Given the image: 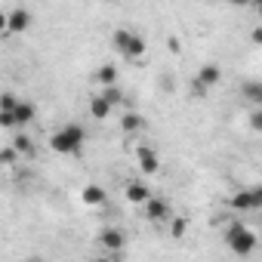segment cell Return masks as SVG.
I'll return each mask as SVG.
<instances>
[{
	"mask_svg": "<svg viewBox=\"0 0 262 262\" xmlns=\"http://www.w3.org/2000/svg\"><path fill=\"white\" fill-rule=\"evenodd\" d=\"M142 213L148 216V222H167V219L173 216V207H170L164 198H158V194H155V198L142 207Z\"/></svg>",
	"mask_w": 262,
	"mask_h": 262,
	"instance_id": "cell-9",
	"label": "cell"
},
{
	"mask_svg": "<svg viewBox=\"0 0 262 262\" xmlns=\"http://www.w3.org/2000/svg\"><path fill=\"white\" fill-rule=\"evenodd\" d=\"M136 158H139V170H142V173H148V176H155V173L161 170V158H158V151H155V148H148V145H142V148L136 151Z\"/></svg>",
	"mask_w": 262,
	"mask_h": 262,
	"instance_id": "cell-10",
	"label": "cell"
},
{
	"mask_svg": "<svg viewBox=\"0 0 262 262\" xmlns=\"http://www.w3.org/2000/svg\"><path fill=\"white\" fill-rule=\"evenodd\" d=\"M83 142H86V129L80 123H62L50 136V148L56 155H80Z\"/></svg>",
	"mask_w": 262,
	"mask_h": 262,
	"instance_id": "cell-2",
	"label": "cell"
},
{
	"mask_svg": "<svg viewBox=\"0 0 262 262\" xmlns=\"http://www.w3.org/2000/svg\"><path fill=\"white\" fill-rule=\"evenodd\" d=\"M173 222H176V225H173V234H176V237H179V234H182V231H185V219H173Z\"/></svg>",
	"mask_w": 262,
	"mask_h": 262,
	"instance_id": "cell-23",
	"label": "cell"
},
{
	"mask_svg": "<svg viewBox=\"0 0 262 262\" xmlns=\"http://www.w3.org/2000/svg\"><path fill=\"white\" fill-rule=\"evenodd\" d=\"M256 13H259V19H262V4H256Z\"/></svg>",
	"mask_w": 262,
	"mask_h": 262,
	"instance_id": "cell-25",
	"label": "cell"
},
{
	"mask_svg": "<svg viewBox=\"0 0 262 262\" xmlns=\"http://www.w3.org/2000/svg\"><path fill=\"white\" fill-rule=\"evenodd\" d=\"M28 262H47V259H37V256H34V259H28Z\"/></svg>",
	"mask_w": 262,
	"mask_h": 262,
	"instance_id": "cell-26",
	"label": "cell"
},
{
	"mask_svg": "<svg viewBox=\"0 0 262 262\" xmlns=\"http://www.w3.org/2000/svg\"><path fill=\"white\" fill-rule=\"evenodd\" d=\"M0 25H4V31H25L31 25V10L25 7H13L10 13H0Z\"/></svg>",
	"mask_w": 262,
	"mask_h": 262,
	"instance_id": "cell-5",
	"label": "cell"
},
{
	"mask_svg": "<svg viewBox=\"0 0 262 262\" xmlns=\"http://www.w3.org/2000/svg\"><path fill=\"white\" fill-rule=\"evenodd\" d=\"M93 262H108V259H93Z\"/></svg>",
	"mask_w": 262,
	"mask_h": 262,
	"instance_id": "cell-27",
	"label": "cell"
},
{
	"mask_svg": "<svg viewBox=\"0 0 262 262\" xmlns=\"http://www.w3.org/2000/svg\"><path fill=\"white\" fill-rule=\"evenodd\" d=\"M142 126H145V117L139 111H123L120 114V129L123 133H139Z\"/></svg>",
	"mask_w": 262,
	"mask_h": 262,
	"instance_id": "cell-12",
	"label": "cell"
},
{
	"mask_svg": "<svg viewBox=\"0 0 262 262\" xmlns=\"http://www.w3.org/2000/svg\"><path fill=\"white\" fill-rule=\"evenodd\" d=\"M13 148H16L19 155H34V142H31V136H16Z\"/></svg>",
	"mask_w": 262,
	"mask_h": 262,
	"instance_id": "cell-18",
	"label": "cell"
},
{
	"mask_svg": "<svg viewBox=\"0 0 262 262\" xmlns=\"http://www.w3.org/2000/svg\"><path fill=\"white\" fill-rule=\"evenodd\" d=\"M123 198L129 201V204H136V207H145L155 194H151V188H148V182H126V188H123Z\"/></svg>",
	"mask_w": 262,
	"mask_h": 262,
	"instance_id": "cell-8",
	"label": "cell"
},
{
	"mask_svg": "<svg viewBox=\"0 0 262 262\" xmlns=\"http://www.w3.org/2000/svg\"><path fill=\"white\" fill-rule=\"evenodd\" d=\"M231 207H234V210H241V213L262 210V185H256V188H244V191L231 194Z\"/></svg>",
	"mask_w": 262,
	"mask_h": 262,
	"instance_id": "cell-4",
	"label": "cell"
},
{
	"mask_svg": "<svg viewBox=\"0 0 262 262\" xmlns=\"http://www.w3.org/2000/svg\"><path fill=\"white\" fill-rule=\"evenodd\" d=\"M247 123H250V129L262 133V108H253V111H250V117H247Z\"/></svg>",
	"mask_w": 262,
	"mask_h": 262,
	"instance_id": "cell-20",
	"label": "cell"
},
{
	"mask_svg": "<svg viewBox=\"0 0 262 262\" xmlns=\"http://www.w3.org/2000/svg\"><path fill=\"white\" fill-rule=\"evenodd\" d=\"M80 198H83V204H90V207H102V204H105V188L86 185V188L80 191Z\"/></svg>",
	"mask_w": 262,
	"mask_h": 262,
	"instance_id": "cell-17",
	"label": "cell"
},
{
	"mask_svg": "<svg viewBox=\"0 0 262 262\" xmlns=\"http://www.w3.org/2000/svg\"><path fill=\"white\" fill-rule=\"evenodd\" d=\"M99 96L111 105V108H120V105H126V93L114 83V86H108V90H99Z\"/></svg>",
	"mask_w": 262,
	"mask_h": 262,
	"instance_id": "cell-15",
	"label": "cell"
},
{
	"mask_svg": "<svg viewBox=\"0 0 262 262\" xmlns=\"http://www.w3.org/2000/svg\"><path fill=\"white\" fill-rule=\"evenodd\" d=\"M96 244H99L102 250H108V253H120V250L126 247V234H123L120 228H102L99 237H96Z\"/></svg>",
	"mask_w": 262,
	"mask_h": 262,
	"instance_id": "cell-7",
	"label": "cell"
},
{
	"mask_svg": "<svg viewBox=\"0 0 262 262\" xmlns=\"http://www.w3.org/2000/svg\"><path fill=\"white\" fill-rule=\"evenodd\" d=\"M19 102H22V99H16L13 93H4V96H0V111H16Z\"/></svg>",
	"mask_w": 262,
	"mask_h": 262,
	"instance_id": "cell-19",
	"label": "cell"
},
{
	"mask_svg": "<svg viewBox=\"0 0 262 262\" xmlns=\"http://www.w3.org/2000/svg\"><path fill=\"white\" fill-rule=\"evenodd\" d=\"M0 126L4 129H16L19 123H16V114L13 111H0Z\"/></svg>",
	"mask_w": 262,
	"mask_h": 262,
	"instance_id": "cell-21",
	"label": "cell"
},
{
	"mask_svg": "<svg viewBox=\"0 0 262 262\" xmlns=\"http://www.w3.org/2000/svg\"><path fill=\"white\" fill-rule=\"evenodd\" d=\"M241 96H244L253 108H262V80H244V83H241Z\"/></svg>",
	"mask_w": 262,
	"mask_h": 262,
	"instance_id": "cell-11",
	"label": "cell"
},
{
	"mask_svg": "<svg viewBox=\"0 0 262 262\" xmlns=\"http://www.w3.org/2000/svg\"><path fill=\"white\" fill-rule=\"evenodd\" d=\"M111 111H114V108H111V105H108L102 96H93V99H90V114H93L96 120H105V117H111Z\"/></svg>",
	"mask_w": 262,
	"mask_h": 262,
	"instance_id": "cell-16",
	"label": "cell"
},
{
	"mask_svg": "<svg viewBox=\"0 0 262 262\" xmlns=\"http://www.w3.org/2000/svg\"><path fill=\"white\" fill-rule=\"evenodd\" d=\"M93 80H96L102 90H108V86H114V83H117V68H114V65H99V68H96V74H93Z\"/></svg>",
	"mask_w": 262,
	"mask_h": 262,
	"instance_id": "cell-13",
	"label": "cell"
},
{
	"mask_svg": "<svg viewBox=\"0 0 262 262\" xmlns=\"http://www.w3.org/2000/svg\"><path fill=\"white\" fill-rule=\"evenodd\" d=\"M219 80H222V68H219V65H213V62H210V65H201V68H198V77H194V90H198V93H207V90L216 86Z\"/></svg>",
	"mask_w": 262,
	"mask_h": 262,
	"instance_id": "cell-6",
	"label": "cell"
},
{
	"mask_svg": "<svg viewBox=\"0 0 262 262\" xmlns=\"http://www.w3.org/2000/svg\"><path fill=\"white\" fill-rule=\"evenodd\" d=\"M253 40H262V28H256V31H253Z\"/></svg>",
	"mask_w": 262,
	"mask_h": 262,
	"instance_id": "cell-24",
	"label": "cell"
},
{
	"mask_svg": "<svg viewBox=\"0 0 262 262\" xmlns=\"http://www.w3.org/2000/svg\"><path fill=\"white\" fill-rule=\"evenodd\" d=\"M13 161H16V148H7V151H4V164H7V167H10V164H13Z\"/></svg>",
	"mask_w": 262,
	"mask_h": 262,
	"instance_id": "cell-22",
	"label": "cell"
},
{
	"mask_svg": "<svg viewBox=\"0 0 262 262\" xmlns=\"http://www.w3.org/2000/svg\"><path fill=\"white\" fill-rule=\"evenodd\" d=\"M111 40H114V50H117L120 56H126V59H142V56H145V40H142V34H136L133 28H117Z\"/></svg>",
	"mask_w": 262,
	"mask_h": 262,
	"instance_id": "cell-3",
	"label": "cell"
},
{
	"mask_svg": "<svg viewBox=\"0 0 262 262\" xmlns=\"http://www.w3.org/2000/svg\"><path fill=\"white\" fill-rule=\"evenodd\" d=\"M222 244H225L234 256H250V253L259 247V237H256V231H253L247 222L228 219V222L222 225Z\"/></svg>",
	"mask_w": 262,
	"mask_h": 262,
	"instance_id": "cell-1",
	"label": "cell"
},
{
	"mask_svg": "<svg viewBox=\"0 0 262 262\" xmlns=\"http://www.w3.org/2000/svg\"><path fill=\"white\" fill-rule=\"evenodd\" d=\"M13 114H16V123H19V126H28V123H34V117H37V108H34L28 99H22V102L16 105V111H13Z\"/></svg>",
	"mask_w": 262,
	"mask_h": 262,
	"instance_id": "cell-14",
	"label": "cell"
}]
</instances>
